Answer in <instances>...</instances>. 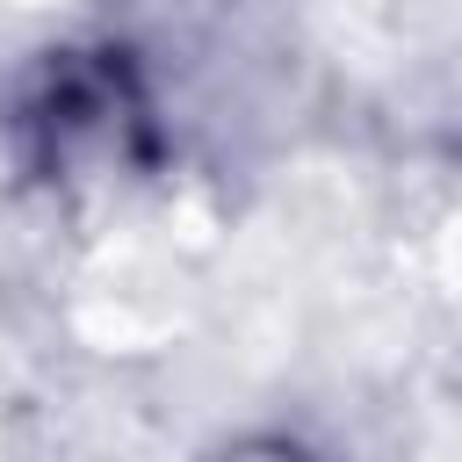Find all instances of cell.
Listing matches in <instances>:
<instances>
[{"label":"cell","mask_w":462,"mask_h":462,"mask_svg":"<svg viewBox=\"0 0 462 462\" xmlns=\"http://www.w3.org/2000/svg\"><path fill=\"white\" fill-rule=\"evenodd\" d=\"M217 462H310V455L289 448V440H238V448H224Z\"/></svg>","instance_id":"6da1fadb"}]
</instances>
